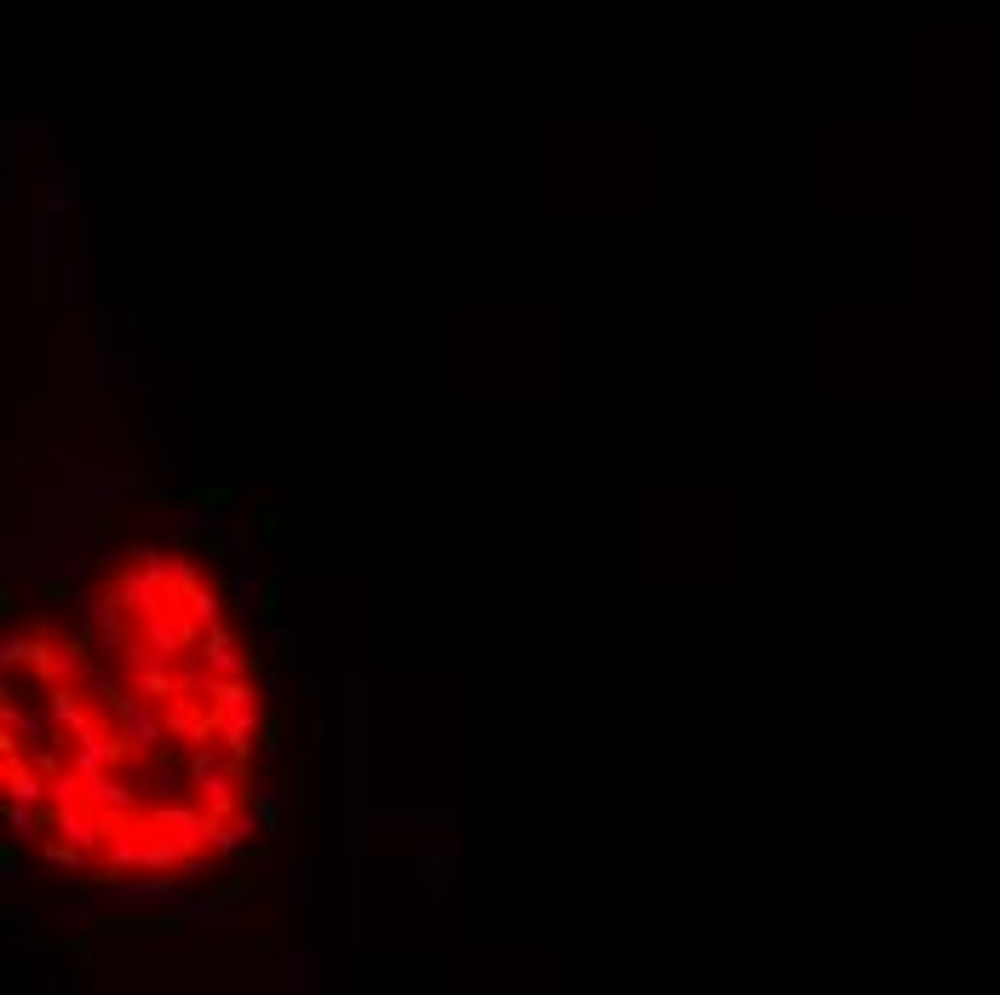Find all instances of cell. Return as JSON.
Segmentation results:
<instances>
[{
    "mask_svg": "<svg viewBox=\"0 0 1000 995\" xmlns=\"http://www.w3.org/2000/svg\"><path fill=\"white\" fill-rule=\"evenodd\" d=\"M184 909H110L104 921L92 926L98 938H173L184 933Z\"/></svg>",
    "mask_w": 1000,
    "mask_h": 995,
    "instance_id": "obj_1",
    "label": "cell"
},
{
    "mask_svg": "<svg viewBox=\"0 0 1000 995\" xmlns=\"http://www.w3.org/2000/svg\"><path fill=\"white\" fill-rule=\"evenodd\" d=\"M253 892H259V875H237V880H224V886L202 892V898H196V915H224L230 904L253 898Z\"/></svg>",
    "mask_w": 1000,
    "mask_h": 995,
    "instance_id": "obj_2",
    "label": "cell"
},
{
    "mask_svg": "<svg viewBox=\"0 0 1000 995\" xmlns=\"http://www.w3.org/2000/svg\"><path fill=\"white\" fill-rule=\"evenodd\" d=\"M230 501H237V489H230V484H196V507H202V513H224Z\"/></svg>",
    "mask_w": 1000,
    "mask_h": 995,
    "instance_id": "obj_3",
    "label": "cell"
},
{
    "mask_svg": "<svg viewBox=\"0 0 1000 995\" xmlns=\"http://www.w3.org/2000/svg\"><path fill=\"white\" fill-rule=\"evenodd\" d=\"M277 605H282V587L264 581V587H259V621H277Z\"/></svg>",
    "mask_w": 1000,
    "mask_h": 995,
    "instance_id": "obj_4",
    "label": "cell"
},
{
    "mask_svg": "<svg viewBox=\"0 0 1000 995\" xmlns=\"http://www.w3.org/2000/svg\"><path fill=\"white\" fill-rule=\"evenodd\" d=\"M63 949L76 955V967H92V944L87 938H63Z\"/></svg>",
    "mask_w": 1000,
    "mask_h": 995,
    "instance_id": "obj_5",
    "label": "cell"
},
{
    "mask_svg": "<svg viewBox=\"0 0 1000 995\" xmlns=\"http://www.w3.org/2000/svg\"><path fill=\"white\" fill-rule=\"evenodd\" d=\"M47 599H52V605H70V581H63V576H47Z\"/></svg>",
    "mask_w": 1000,
    "mask_h": 995,
    "instance_id": "obj_6",
    "label": "cell"
},
{
    "mask_svg": "<svg viewBox=\"0 0 1000 995\" xmlns=\"http://www.w3.org/2000/svg\"><path fill=\"white\" fill-rule=\"evenodd\" d=\"M92 536L110 541V536H116V518H110V513H92Z\"/></svg>",
    "mask_w": 1000,
    "mask_h": 995,
    "instance_id": "obj_7",
    "label": "cell"
},
{
    "mask_svg": "<svg viewBox=\"0 0 1000 995\" xmlns=\"http://www.w3.org/2000/svg\"><path fill=\"white\" fill-rule=\"evenodd\" d=\"M259 529H264V536H277V529H282V518H277V507H264V513H259Z\"/></svg>",
    "mask_w": 1000,
    "mask_h": 995,
    "instance_id": "obj_8",
    "label": "cell"
},
{
    "mask_svg": "<svg viewBox=\"0 0 1000 995\" xmlns=\"http://www.w3.org/2000/svg\"><path fill=\"white\" fill-rule=\"evenodd\" d=\"M426 880H431V892H438L449 880V864H426Z\"/></svg>",
    "mask_w": 1000,
    "mask_h": 995,
    "instance_id": "obj_9",
    "label": "cell"
}]
</instances>
